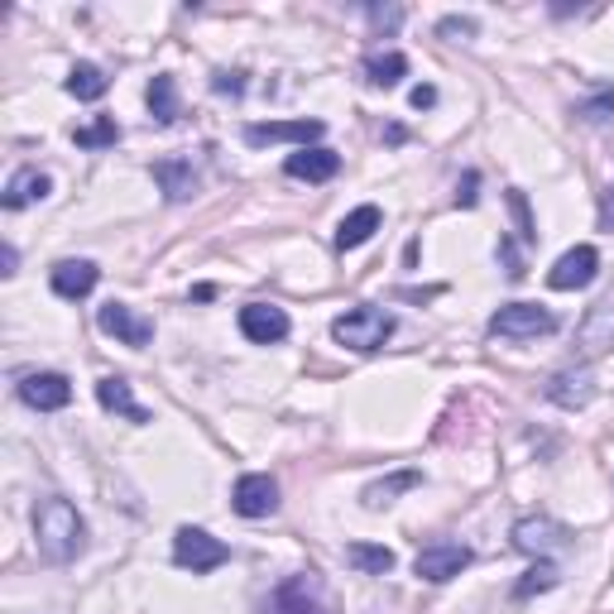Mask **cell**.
Segmentation results:
<instances>
[{
    "label": "cell",
    "mask_w": 614,
    "mask_h": 614,
    "mask_svg": "<svg viewBox=\"0 0 614 614\" xmlns=\"http://www.w3.org/2000/svg\"><path fill=\"white\" fill-rule=\"evenodd\" d=\"M154 178H159L168 202H188L192 192H198V174H192V164H182V159H159L154 164Z\"/></svg>",
    "instance_id": "44dd1931"
},
{
    "label": "cell",
    "mask_w": 614,
    "mask_h": 614,
    "mask_svg": "<svg viewBox=\"0 0 614 614\" xmlns=\"http://www.w3.org/2000/svg\"><path fill=\"white\" fill-rule=\"evenodd\" d=\"M595 273H600V250L595 245H577V250H567L552 269H547V283H552L557 293H571V289H585Z\"/></svg>",
    "instance_id": "4fadbf2b"
},
{
    "label": "cell",
    "mask_w": 614,
    "mask_h": 614,
    "mask_svg": "<svg viewBox=\"0 0 614 614\" xmlns=\"http://www.w3.org/2000/svg\"><path fill=\"white\" fill-rule=\"evenodd\" d=\"M68 97H77V101H101V97H107V72H101L97 63H77V68L68 72Z\"/></svg>",
    "instance_id": "484cf974"
},
{
    "label": "cell",
    "mask_w": 614,
    "mask_h": 614,
    "mask_svg": "<svg viewBox=\"0 0 614 614\" xmlns=\"http://www.w3.org/2000/svg\"><path fill=\"white\" fill-rule=\"evenodd\" d=\"M365 77H370V87H399L403 77H409V58L403 54H370L365 58Z\"/></svg>",
    "instance_id": "cb8c5ba5"
},
{
    "label": "cell",
    "mask_w": 614,
    "mask_h": 614,
    "mask_svg": "<svg viewBox=\"0 0 614 614\" xmlns=\"http://www.w3.org/2000/svg\"><path fill=\"white\" fill-rule=\"evenodd\" d=\"M600 231H614V188L600 192Z\"/></svg>",
    "instance_id": "4dcf8cb0"
},
{
    "label": "cell",
    "mask_w": 614,
    "mask_h": 614,
    "mask_svg": "<svg viewBox=\"0 0 614 614\" xmlns=\"http://www.w3.org/2000/svg\"><path fill=\"white\" fill-rule=\"evenodd\" d=\"M265 614H332V600H326V585L312 577H289L279 591L269 595Z\"/></svg>",
    "instance_id": "5b68a950"
},
{
    "label": "cell",
    "mask_w": 614,
    "mask_h": 614,
    "mask_svg": "<svg viewBox=\"0 0 614 614\" xmlns=\"http://www.w3.org/2000/svg\"><path fill=\"white\" fill-rule=\"evenodd\" d=\"M326 135L322 121H269V125H245V145H298L312 149Z\"/></svg>",
    "instance_id": "ba28073f"
},
{
    "label": "cell",
    "mask_w": 614,
    "mask_h": 614,
    "mask_svg": "<svg viewBox=\"0 0 614 614\" xmlns=\"http://www.w3.org/2000/svg\"><path fill=\"white\" fill-rule=\"evenodd\" d=\"M614 350V289L595 298L581 322V356H610Z\"/></svg>",
    "instance_id": "5bb4252c"
},
{
    "label": "cell",
    "mask_w": 614,
    "mask_h": 614,
    "mask_svg": "<svg viewBox=\"0 0 614 614\" xmlns=\"http://www.w3.org/2000/svg\"><path fill=\"white\" fill-rule=\"evenodd\" d=\"M241 336L255 346H279L289 336V312L273 303H245L241 308Z\"/></svg>",
    "instance_id": "7c38bea8"
},
{
    "label": "cell",
    "mask_w": 614,
    "mask_h": 614,
    "mask_svg": "<svg viewBox=\"0 0 614 614\" xmlns=\"http://www.w3.org/2000/svg\"><path fill=\"white\" fill-rule=\"evenodd\" d=\"M101 269L91 265V259H58L54 269H48V283H54L58 298H68V303H77V298H87L91 289H97Z\"/></svg>",
    "instance_id": "2e32d148"
},
{
    "label": "cell",
    "mask_w": 614,
    "mask_h": 614,
    "mask_svg": "<svg viewBox=\"0 0 614 614\" xmlns=\"http://www.w3.org/2000/svg\"><path fill=\"white\" fill-rule=\"evenodd\" d=\"M423 485V476L417 470H399V476H389V480H375V485H365V509H384V504H394V494H403V490H417Z\"/></svg>",
    "instance_id": "7402d4cb"
},
{
    "label": "cell",
    "mask_w": 614,
    "mask_h": 614,
    "mask_svg": "<svg viewBox=\"0 0 614 614\" xmlns=\"http://www.w3.org/2000/svg\"><path fill=\"white\" fill-rule=\"evenodd\" d=\"M97 326H101L107 336H115L121 346H135V350L154 342V322L139 317V312L130 308V303H107V308L97 312Z\"/></svg>",
    "instance_id": "30bf717a"
},
{
    "label": "cell",
    "mask_w": 614,
    "mask_h": 614,
    "mask_svg": "<svg viewBox=\"0 0 614 614\" xmlns=\"http://www.w3.org/2000/svg\"><path fill=\"white\" fill-rule=\"evenodd\" d=\"M48 192H54V178H48L44 168H20V174L5 182V212H20V206H30V202H44Z\"/></svg>",
    "instance_id": "d6986e66"
},
{
    "label": "cell",
    "mask_w": 614,
    "mask_h": 614,
    "mask_svg": "<svg viewBox=\"0 0 614 614\" xmlns=\"http://www.w3.org/2000/svg\"><path fill=\"white\" fill-rule=\"evenodd\" d=\"M567 543H571V528L557 524V518H547V514H528V518L514 524V547L528 552V557H538V561H547V552H557V547H567Z\"/></svg>",
    "instance_id": "8992f818"
},
{
    "label": "cell",
    "mask_w": 614,
    "mask_h": 614,
    "mask_svg": "<svg viewBox=\"0 0 614 614\" xmlns=\"http://www.w3.org/2000/svg\"><path fill=\"white\" fill-rule=\"evenodd\" d=\"M384 226V216H380V206L375 202H365V206H356L350 216H342V226H336V250H360L365 241H370L375 231Z\"/></svg>",
    "instance_id": "ffe728a7"
},
{
    "label": "cell",
    "mask_w": 614,
    "mask_h": 614,
    "mask_svg": "<svg viewBox=\"0 0 614 614\" xmlns=\"http://www.w3.org/2000/svg\"><path fill=\"white\" fill-rule=\"evenodd\" d=\"M437 34H447V38L461 34V38H466V34H476V20H456V15H451V20H442V24H437Z\"/></svg>",
    "instance_id": "f546056e"
},
{
    "label": "cell",
    "mask_w": 614,
    "mask_h": 614,
    "mask_svg": "<svg viewBox=\"0 0 614 614\" xmlns=\"http://www.w3.org/2000/svg\"><path fill=\"white\" fill-rule=\"evenodd\" d=\"M336 168H342V154L326 149V145L293 149L289 159H283V174L298 178V182H326V178H336Z\"/></svg>",
    "instance_id": "e0dca14e"
},
{
    "label": "cell",
    "mask_w": 614,
    "mask_h": 614,
    "mask_svg": "<svg viewBox=\"0 0 614 614\" xmlns=\"http://www.w3.org/2000/svg\"><path fill=\"white\" fill-rule=\"evenodd\" d=\"M174 561L182 571H192V577H206V571H216V567H226L231 561V547L212 538L206 528H178L174 533Z\"/></svg>",
    "instance_id": "277c9868"
},
{
    "label": "cell",
    "mask_w": 614,
    "mask_h": 614,
    "mask_svg": "<svg viewBox=\"0 0 614 614\" xmlns=\"http://www.w3.org/2000/svg\"><path fill=\"white\" fill-rule=\"evenodd\" d=\"M212 87H216V91H231V97H235V91H241L245 82H241V72H216Z\"/></svg>",
    "instance_id": "d6a6232c"
},
{
    "label": "cell",
    "mask_w": 614,
    "mask_h": 614,
    "mask_svg": "<svg viewBox=\"0 0 614 614\" xmlns=\"http://www.w3.org/2000/svg\"><path fill=\"white\" fill-rule=\"evenodd\" d=\"M20 399L38 413H58L72 403V384H68V375H58V370H38V375H24L20 380Z\"/></svg>",
    "instance_id": "8fae6325"
},
{
    "label": "cell",
    "mask_w": 614,
    "mask_h": 614,
    "mask_svg": "<svg viewBox=\"0 0 614 614\" xmlns=\"http://www.w3.org/2000/svg\"><path fill=\"white\" fill-rule=\"evenodd\" d=\"M557 317L543 303H504L490 317V336H504V342H538V336H552Z\"/></svg>",
    "instance_id": "3957f363"
},
{
    "label": "cell",
    "mask_w": 614,
    "mask_h": 614,
    "mask_svg": "<svg viewBox=\"0 0 614 614\" xmlns=\"http://www.w3.org/2000/svg\"><path fill=\"white\" fill-rule=\"evenodd\" d=\"M346 561L356 571H365V577H384V571H394V552L380 543H350L346 547Z\"/></svg>",
    "instance_id": "603a6c76"
},
{
    "label": "cell",
    "mask_w": 614,
    "mask_h": 614,
    "mask_svg": "<svg viewBox=\"0 0 614 614\" xmlns=\"http://www.w3.org/2000/svg\"><path fill=\"white\" fill-rule=\"evenodd\" d=\"M72 139L82 149H107V145H115V139H121V125H115V115H97L91 125H77Z\"/></svg>",
    "instance_id": "4316f807"
},
{
    "label": "cell",
    "mask_w": 614,
    "mask_h": 614,
    "mask_svg": "<svg viewBox=\"0 0 614 614\" xmlns=\"http://www.w3.org/2000/svg\"><path fill=\"white\" fill-rule=\"evenodd\" d=\"M34 547L44 561H54V567H68L87 552V518L77 514L72 500H63V494H48V500H38L34 509Z\"/></svg>",
    "instance_id": "6da1fadb"
},
{
    "label": "cell",
    "mask_w": 614,
    "mask_h": 614,
    "mask_svg": "<svg viewBox=\"0 0 614 614\" xmlns=\"http://www.w3.org/2000/svg\"><path fill=\"white\" fill-rule=\"evenodd\" d=\"M413 107H417V111L437 107V87H413Z\"/></svg>",
    "instance_id": "1f68e13d"
},
{
    "label": "cell",
    "mask_w": 614,
    "mask_h": 614,
    "mask_svg": "<svg viewBox=\"0 0 614 614\" xmlns=\"http://www.w3.org/2000/svg\"><path fill=\"white\" fill-rule=\"evenodd\" d=\"M476 174H466V182H461V192H456V202H461V206H476Z\"/></svg>",
    "instance_id": "e575fe53"
},
{
    "label": "cell",
    "mask_w": 614,
    "mask_h": 614,
    "mask_svg": "<svg viewBox=\"0 0 614 614\" xmlns=\"http://www.w3.org/2000/svg\"><path fill=\"white\" fill-rule=\"evenodd\" d=\"M97 403L107 413L130 417V423H149V409H145V403H135V394H130V384L121 380V375H101V380H97Z\"/></svg>",
    "instance_id": "ac0fdd59"
},
{
    "label": "cell",
    "mask_w": 614,
    "mask_h": 614,
    "mask_svg": "<svg viewBox=\"0 0 614 614\" xmlns=\"http://www.w3.org/2000/svg\"><path fill=\"white\" fill-rule=\"evenodd\" d=\"M231 509L241 518H269L273 509H279V480L273 476H241L235 480V490H231Z\"/></svg>",
    "instance_id": "9c48e42d"
},
{
    "label": "cell",
    "mask_w": 614,
    "mask_h": 614,
    "mask_svg": "<svg viewBox=\"0 0 614 614\" xmlns=\"http://www.w3.org/2000/svg\"><path fill=\"white\" fill-rule=\"evenodd\" d=\"M370 20H375V24H389V30H394V24L403 20V10H399V5H394V10H380V5H375V10H370Z\"/></svg>",
    "instance_id": "836d02e7"
},
{
    "label": "cell",
    "mask_w": 614,
    "mask_h": 614,
    "mask_svg": "<svg viewBox=\"0 0 614 614\" xmlns=\"http://www.w3.org/2000/svg\"><path fill=\"white\" fill-rule=\"evenodd\" d=\"M394 326H399L394 312H384V308H350L332 322V336H336V346L356 350V356H375L394 336Z\"/></svg>",
    "instance_id": "7a4b0ae2"
},
{
    "label": "cell",
    "mask_w": 614,
    "mask_h": 614,
    "mask_svg": "<svg viewBox=\"0 0 614 614\" xmlns=\"http://www.w3.org/2000/svg\"><path fill=\"white\" fill-rule=\"evenodd\" d=\"M547 399H552L557 409H585V403L595 399L591 365H571V370H557L552 380H547Z\"/></svg>",
    "instance_id": "9a60e30c"
},
{
    "label": "cell",
    "mask_w": 614,
    "mask_h": 614,
    "mask_svg": "<svg viewBox=\"0 0 614 614\" xmlns=\"http://www.w3.org/2000/svg\"><path fill=\"white\" fill-rule=\"evenodd\" d=\"M149 115H154L159 125H174V121H178V82H174L168 72H159V77L149 82Z\"/></svg>",
    "instance_id": "d4e9b609"
},
{
    "label": "cell",
    "mask_w": 614,
    "mask_h": 614,
    "mask_svg": "<svg viewBox=\"0 0 614 614\" xmlns=\"http://www.w3.org/2000/svg\"><path fill=\"white\" fill-rule=\"evenodd\" d=\"M466 567H470V547H461V543H433V547H423V552L413 557V577L433 581V585L461 577Z\"/></svg>",
    "instance_id": "52a82bcc"
},
{
    "label": "cell",
    "mask_w": 614,
    "mask_h": 614,
    "mask_svg": "<svg viewBox=\"0 0 614 614\" xmlns=\"http://www.w3.org/2000/svg\"><path fill=\"white\" fill-rule=\"evenodd\" d=\"M561 581V571L552 567V561H533V567L524 571V581H518L514 585V595L518 600H533V595H547V591H552V585Z\"/></svg>",
    "instance_id": "83f0119b"
},
{
    "label": "cell",
    "mask_w": 614,
    "mask_h": 614,
    "mask_svg": "<svg viewBox=\"0 0 614 614\" xmlns=\"http://www.w3.org/2000/svg\"><path fill=\"white\" fill-rule=\"evenodd\" d=\"M509 206H514L518 235H524V241H533V221H528V202H524V192H509Z\"/></svg>",
    "instance_id": "f1b7e54d"
},
{
    "label": "cell",
    "mask_w": 614,
    "mask_h": 614,
    "mask_svg": "<svg viewBox=\"0 0 614 614\" xmlns=\"http://www.w3.org/2000/svg\"><path fill=\"white\" fill-rule=\"evenodd\" d=\"M15 269H20V255H15V245H5V250H0V273L10 279Z\"/></svg>",
    "instance_id": "d590c367"
}]
</instances>
